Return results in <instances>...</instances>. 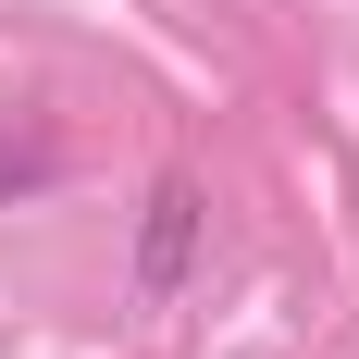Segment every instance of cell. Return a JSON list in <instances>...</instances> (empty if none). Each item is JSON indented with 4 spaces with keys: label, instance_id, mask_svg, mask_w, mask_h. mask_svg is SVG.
I'll use <instances>...</instances> for the list:
<instances>
[{
    "label": "cell",
    "instance_id": "6da1fadb",
    "mask_svg": "<svg viewBox=\"0 0 359 359\" xmlns=\"http://www.w3.org/2000/svg\"><path fill=\"white\" fill-rule=\"evenodd\" d=\"M186 260H198V186L161 174L149 186V223H137V310H161V297L186 285Z\"/></svg>",
    "mask_w": 359,
    "mask_h": 359
}]
</instances>
